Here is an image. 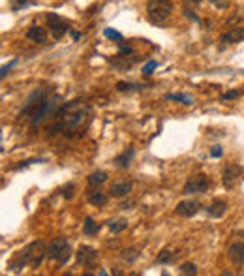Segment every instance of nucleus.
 I'll list each match as a JSON object with an SVG mask.
<instances>
[{
  "mask_svg": "<svg viewBox=\"0 0 244 276\" xmlns=\"http://www.w3.org/2000/svg\"><path fill=\"white\" fill-rule=\"evenodd\" d=\"M180 273L182 275H197V267H195V263H182L180 265Z\"/></svg>",
  "mask_w": 244,
  "mask_h": 276,
  "instance_id": "25",
  "label": "nucleus"
},
{
  "mask_svg": "<svg viewBox=\"0 0 244 276\" xmlns=\"http://www.w3.org/2000/svg\"><path fill=\"white\" fill-rule=\"evenodd\" d=\"M243 40H244V29L243 27H233V29H229L226 34H222V38H220L222 45L237 44V42H243Z\"/></svg>",
  "mask_w": 244,
  "mask_h": 276,
  "instance_id": "12",
  "label": "nucleus"
},
{
  "mask_svg": "<svg viewBox=\"0 0 244 276\" xmlns=\"http://www.w3.org/2000/svg\"><path fill=\"white\" fill-rule=\"evenodd\" d=\"M243 173H244L243 165H239V163H228L224 167V171H222V182H224V186L228 190H233L237 186V182L241 180Z\"/></svg>",
  "mask_w": 244,
  "mask_h": 276,
  "instance_id": "7",
  "label": "nucleus"
},
{
  "mask_svg": "<svg viewBox=\"0 0 244 276\" xmlns=\"http://www.w3.org/2000/svg\"><path fill=\"white\" fill-rule=\"evenodd\" d=\"M222 154H224V150H222V146L220 145H214L211 148V156H212V158H220Z\"/></svg>",
  "mask_w": 244,
  "mask_h": 276,
  "instance_id": "30",
  "label": "nucleus"
},
{
  "mask_svg": "<svg viewBox=\"0 0 244 276\" xmlns=\"http://www.w3.org/2000/svg\"><path fill=\"white\" fill-rule=\"evenodd\" d=\"M107 227L113 233H122L128 227V220L126 218H116V220H109L107 222Z\"/></svg>",
  "mask_w": 244,
  "mask_h": 276,
  "instance_id": "21",
  "label": "nucleus"
},
{
  "mask_svg": "<svg viewBox=\"0 0 244 276\" xmlns=\"http://www.w3.org/2000/svg\"><path fill=\"white\" fill-rule=\"evenodd\" d=\"M45 17H47V23H49V27H51V34H53V38H55V40H60V38L70 30L68 29V23H66L60 15L47 14Z\"/></svg>",
  "mask_w": 244,
  "mask_h": 276,
  "instance_id": "9",
  "label": "nucleus"
},
{
  "mask_svg": "<svg viewBox=\"0 0 244 276\" xmlns=\"http://www.w3.org/2000/svg\"><path fill=\"white\" fill-rule=\"evenodd\" d=\"M186 2V6H199L201 4V0H184Z\"/></svg>",
  "mask_w": 244,
  "mask_h": 276,
  "instance_id": "35",
  "label": "nucleus"
},
{
  "mask_svg": "<svg viewBox=\"0 0 244 276\" xmlns=\"http://www.w3.org/2000/svg\"><path fill=\"white\" fill-rule=\"evenodd\" d=\"M156 68H158V62H156V60H150V62H148V64L143 68V73H145V75H150V73L154 72Z\"/></svg>",
  "mask_w": 244,
  "mask_h": 276,
  "instance_id": "28",
  "label": "nucleus"
},
{
  "mask_svg": "<svg viewBox=\"0 0 244 276\" xmlns=\"http://www.w3.org/2000/svg\"><path fill=\"white\" fill-rule=\"evenodd\" d=\"M165 100L186 103V105H192V102H194V98H192V96H186V94H167V96H165Z\"/></svg>",
  "mask_w": 244,
  "mask_h": 276,
  "instance_id": "23",
  "label": "nucleus"
},
{
  "mask_svg": "<svg viewBox=\"0 0 244 276\" xmlns=\"http://www.w3.org/2000/svg\"><path fill=\"white\" fill-rule=\"evenodd\" d=\"M47 256H49V260L57 261L58 265H66L70 261V258H72V246H70V243L64 237H57L49 244Z\"/></svg>",
  "mask_w": 244,
  "mask_h": 276,
  "instance_id": "4",
  "label": "nucleus"
},
{
  "mask_svg": "<svg viewBox=\"0 0 244 276\" xmlns=\"http://www.w3.org/2000/svg\"><path fill=\"white\" fill-rule=\"evenodd\" d=\"M131 158H133V148L130 146L128 150H124V152H122L120 156H116V158H115V163L118 165V167H122V169H124V167H128V165H130Z\"/></svg>",
  "mask_w": 244,
  "mask_h": 276,
  "instance_id": "20",
  "label": "nucleus"
},
{
  "mask_svg": "<svg viewBox=\"0 0 244 276\" xmlns=\"http://www.w3.org/2000/svg\"><path fill=\"white\" fill-rule=\"evenodd\" d=\"M212 6H216V8H220V10H226L228 6H229V2L228 0H209Z\"/></svg>",
  "mask_w": 244,
  "mask_h": 276,
  "instance_id": "29",
  "label": "nucleus"
},
{
  "mask_svg": "<svg viewBox=\"0 0 244 276\" xmlns=\"http://www.w3.org/2000/svg\"><path fill=\"white\" fill-rule=\"evenodd\" d=\"M103 34H105L107 38H111V40H116V42H120V40H122V34H120V32H116V30H113V29H105L103 30Z\"/></svg>",
  "mask_w": 244,
  "mask_h": 276,
  "instance_id": "26",
  "label": "nucleus"
},
{
  "mask_svg": "<svg viewBox=\"0 0 244 276\" xmlns=\"http://www.w3.org/2000/svg\"><path fill=\"white\" fill-rule=\"evenodd\" d=\"M73 190H75V186H73V184H68V186H64V188L60 190V194H62V197L72 199V197H73Z\"/></svg>",
  "mask_w": 244,
  "mask_h": 276,
  "instance_id": "27",
  "label": "nucleus"
},
{
  "mask_svg": "<svg viewBox=\"0 0 244 276\" xmlns=\"http://www.w3.org/2000/svg\"><path fill=\"white\" fill-rule=\"evenodd\" d=\"M45 256H47L45 244H43L42 241H34V243H30L23 252H19L14 260L8 263V269H10L12 273H21L23 267H32V269H36V267L42 265Z\"/></svg>",
  "mask_w": 244,
  "mask_h": 276,
  "instance_id": "2",
  "label": "nucleus"
},
{
  "mask_svg": "<svg viewBox=\"0 0 244 276\" xmlns=\"http://www.w3.org/2000/svg\"><path fill=\"white\" fill-rule=\"evenodd\" d=\"M75 258H77V263H79V265L92 269V267L96 265V261H98V252L92 246H81L77 250Z\"/></svg>",
  "mask_w": 244,
  "mask_h": 276,
  "instance_id": "10",
  "label": "nucleus"
},
{
  "mask_svg": "<svg viewBox=\"0 0 244 276\" xmlns=\"http://www.w3.org/2000/svg\"><path fill=\"white\" fill-rule=\"evenodd\" d=\"M92 116V109L90 105L79 102L66 103L58 109L55 118V124L49 128V133H62L66 137H72L75 133H81L86 130L88 122Z\"/></svg>",
  "mask_w": 244,
  "mask_h": 276,
  "instance_id": "1",
  "label": "nucleus"
},
{
  "mask_svg": "<svg viewBox=\"0 0 244 276\" xmlns=\"http://www.w3.org/2000/svg\"><path fill=\"white\" fill-rule=\"evenodd\" d=\"M226 211H228V203L222 201V199H214L212 203L209 205L207 214H209L211 218H222V216L226 214Z\"/></svg>",
  "mask_w": 244,
  "mask_h": 276,
  "instance_id": "13",
  "label": "nucleus"
},
{
  "mask_svg": "<svg viewBox=\"0 0 244 276\" xmlns=\"http://www.w3.org/2000/svg\"><path fill=\"white\" fill-rule=\"evenodd\" d=\"M120 53H122V55H130V53H131V47H130V45H120Z\"/></svg>",
  "mask_w": 244,
  "mask_h": 276,
  "instance_id": "34",
  "label": "nucleus"
},
{
  "mask_svg": "<svg viewBox=\"0 0 244 276\" xmlns=\"http://www.w3.org/2000/svg\"><path fill=\"white\" fill-rule=\"evenodd\" d=\"M184 14H186V17H190V19H194V21H199V17H197V15L194 14V12H192V10H184Z\"/></svg>",
  "mask_w": 244,
  "mask_h": 276,
  "instance_id": "33",
  "label": "nucleus"
},
{
  "mask_svg": "<svg viewBox=\"0 0 244 276\" xmlns=\"http://www.w3.org/2000/svg\"><path fill=\"white\" fill-rule=\"evenodd\" d=\"M199 211H201V205H199V201H195V199H184V201H180V203L177 205V209H175V212L179 216H184V218L195 216Z\"/></svg>",
  "mask_w": 244,
  "mask_h": 276,
  "instance_id": "11",
  "label": "nucleus"
},
{
  "mask_svg": "<svg viewBox=\"0 0 244 276\" xmlns=\"http://www.w3.org/2000/svg\"><path fill=\"white\" fill-rule=\"evenodd\" d=\"M211 188V180L205 175H195L192 179H188L186 186H184V194L186 195H195V194H205Z\"/></svg>",
  "mask_w": 244,
  "mask_h": 276,
  "instance_id": "8",
  "label": "nucleus"
},
{
  "mask_svg": "<svg viewBox=\"0 0 244 276\" xmlns=\"http://www.w3.org/2000/svg\"><path fill=\"white\" fill-rule=\"evenodd\" d=\"M88 186H100V184H103L105 180H107V173L105 171H94V173H90L88 175Z\"/></svg>",
  "mask_w": 244,
  "mask_h": 276,
  "instance_id": "19",
  "label": "nucleus"
},
{
  "mask_svg": "<svg viewBox=\"0 0 244 276\" xmlns=\"http://www.w3.org/2000/svg\"><path fill=\"white\" fill-rule=\"evenodd\" d=\"M122 258H124V261L133 263L139 258V248H128V250H124V252H122Z\"/></svg>",
  "mask_w": 244,
  "mask_h": 276,
  "instance_id": "24",
  "label": "nucleus"
},
{
  "mask_svg": "<svg viewBox=\"0 0 244 276\" xmlns=\"http://www.w3.org/2000/svg\"><path fill=\"white\" fill-rule=\"evenodd\" d=\"M15 64H17V60H12V62H10V64H8V66H4V68H2V73H0V77H2V79H4V77H6V73L10 72V70H12V68H14Z\"/></svg>",
  "mask_w": 244,
  "mask_h": 276,
  "instance_id": "31",
  "label": "nucleus"
},
{
  "mask_svg": "<svg viewBox=\"0 0 244 276\" xmlns=\"http://www.w3.org/2000/svg\"><path fill=\"white\" fill-rule=\"evenodd\" d=\"M62 105H60V98L58 96H47L45 100H43V103L38 107V111L32 115V118H30V128L32 130H36L40 124H42L45 118H53V116L58 113V109H60Z\"/></svg>",
  "mask_w": 244,
  "mask_h": 276,
  "instance_id": "3",
  "label": "nucleus"
},
{
  "mask_svg": "<svg viewBox=\"0 0 244 276\" xmlns=\"http://www.w3.org/2000/svg\"><path fill=\"white\" fill-rule=\"evenodd\" d=\"M49 96V90H43V88H40V90H34L32 92V96L29 98V102H27V105L23 107V111L19 113V118H32V115L38 111V107L43 103V100Z\"/></svg>",
  "mask_w": 244,
  "mask_h": 276,
  "instance_id": "6",
  "label": "nucleus"
},
{
  "mask_svg": "<svg viewBox=\"0 0 244 276\" xmlns=\"http://www.w3.org/2000/svg\"><path fill=\"white\" fill-rule=\"evenodd\" d=\"M175 260H177V254L167 248V250H163L158 258H156V263H158V265H169V263H173Z\"/></svg>",
  "mask_w": 244,
  "mask_h": 276,
  "instance_id": "22",
  "label": "nucleus"
},
{
  "mask_svg": "<svg viewBox=\"0 0 244 276\" xmlns=\"http://www.w3.org/2000/svg\"><path fill=\"white\" fill-rule=\"evenodd\" d=\"M162 2H171V0H162Z\"/></svg>",
  "mask_w": 244,
  "mask_h": 276,
  "instance_id": "36",
  "label": "nucleus"
},
{
  "mask_svg": "<svg viewBox=\"0 0 244 276\" xmlns=\"http://www.w3.org/2000/svg\"><path fill=\"white\" fill-rule=\"evenodd\" d=\"M83 233H85L86 237H94V235H98V233H100V224H96L94 218L86 216L85 224H83Z\"/></svg>",
  "mask_w": 244,
  "mask_h": 276,
  "instance_id": "18",
  "label": "nucleus"
},
{
  "mask_svg": "<svg viewBox=\"0 0 244 276\" xmlns=\"http://www.w3.org/2000/svg\"><path fill=\"white\" fill-rule=\"evenodd\" d=\"M239 94H241V92H237V90H233V92H226V94H224L222 98H224V100H231V98H237Z\"/></svg>",
  "mask_w": 244,
  "mask_h": 276,
  "instance_id": "32",
  "label": "nucleus"
},
{
  "mask_svg": "<svg viewBox=\"0 0 244 276\" xmlns=\"http://www.w3.org/2000/svg\"><path fill=\"white\" fill-rule=\"evenodd\" d=\"M131 182L130 180H122V182H115L111 190H109V194L113 195V197H124V195H128L130 192H131Z\"/></svg>",
  "mask_w": 244,
  "mask_h": 276,
  "instance_id": "15",
  "label": "nucleus"
},
{
  "mask_svg": "<svg viewBox=\"0 0 244 276\" xmlns=\"http://www.w3.org/2000/svg\"><path fill=\"white\" fill-rule=\"evenodd\" d=\"M146 14L150 23L162 25L167 21V17L171 14V2H162V0H150L146 6Z\"/></svg>",
  "mask_w": 244,
  "mask_h": 276,
  "instance_id": "5",
  "label": "nucleus"
},
{
  "mask_svg": "<svg viewBox=\"0 0 244 276\" xmlns=\"http://www.w3.org/2000/svg\"><path fill=\"white\" fill-rule=\"evenodd\" d=\"M229 260L237 265H244V243H233L231 244Z\"/></svg>",
  "mask_w": 244,
  "mask_h": 276,
  "instance_id": "14",
  "label": "nucleus"
},
{
  "mask_svg": "<svg viewBox=\"0 0 244 276\" xmlns=\"http://www.w3.org/2000/svg\"><path fill=\"white\" fill-rule=\"evenodd\" d=\"M27 38L36 42V44H43L47 40V30L42 29V27H30L29 32H27Z\"/></svg>",
  "mask_w": 244,
  "mask_h": 276,
  "instance_id": "16",
  "label": "nucleus"
},
{
  "mask_svg": "<svg viewBox=\"0 0 244 276\" xmlns=\"http://www.w3.org/2000/svg\"><path fill=\"white\" fill-rule=\"evenodd\" d=\"M86 197H88V201L94 205V207H103V205L107 203V195L100 192V190H92V192H88L86 194Z\"/></svg>",
  "mask_w": 244,
  "mask_h": 276,
  "instance_id": "17",
  "label": "nucleus"
}]
</instances>
